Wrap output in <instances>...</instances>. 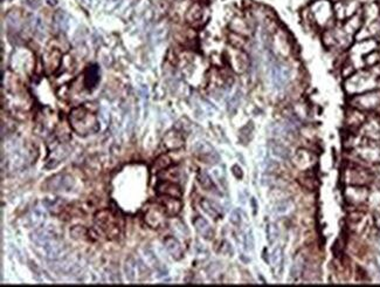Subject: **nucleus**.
Masks as SVG:
<instances>
[{"label":"nucleus","mask_w":380,"mask_h":287,"mask_svg":"<svg viewBox=\"0 0 380 287\" xmlns=\"http://www.w3.org/2000/svg\"><path fill=\"white\" fill-rule=\"evenodd\" d=\"M69 122L71 129L81 136L94 134L100 129L96 116L85 107L74 108L69 114Z\"/></svg>","instance_id":"1"},{"label":"nucleus","mask_w":380,"mask_h":287,"mask_svg":"<svg viewBox=\"0 0 380 287\" xmlns=\"http://www.w3.org/2000/svg\"><path fill=\"white\" fill-rule=\"evenodd\" d=\"M378 84V75L373 70H361L347 78L344 87L347 93L357 95L372 90Z\"/></svg>","instance_id":"2"},{"label":"nucleus","mask_w":380,"mask_h":287,"mask_svg":"<svg viewBox=\"0 0 380 287\" xmlns=\"http://www.w3.org/2000/svg\"><path fill=\"white\" fill-rule=\"evenodd\" d=\"M95 223L104 232L109 239H116L118 237L121 226L118 223V217L109 210H102L95 216Z\"/></svg>","instance_id":"3"},{"label":"nucleus","mask_w":380,"mask_h":287,"mask_svg":"<svg viewBox=\"0 0 380 287\" xmlns=\"http://www.w3.org/2000/svg\"><path fill=\"white\" fill-rule=\"evenodd\" d=\"M350 104L359 110H373L380 106V90H369L365 93L354 95Z\"/></svg>","instance_id":"4"},{"label":"nucleus","mask_w":380,"mask_h":287,"mask_svg":"<svg viewBox=\"0 0 380 287\" xmlns=\"http://www.w3.org/2000/svg\"><path fill=\"white\" fill-rule=\"evenodd\" d=\"M310 12L320 25H324L331 18L332 8L328 0H316L310 6Z\"/></svg>","instance_id":"5"},{"label":"nucleus","mask_w":380,"mask_h":287,"mask_svg":"<svg viewBox=\"0 0 380 287\" xmlns=\"http://www.w3.org/2000/svg\"><path fill=\"white\" fill-rule=\"evenodd\" d=\"M166 212L164 211L162 205H156L146 210L144 214L145 223L151 228H159L166 223Z\"/></svg>","instance_id":"6"},{"label":"nucleus","mask_w":380,"mask_h":287,"mask_svg":"<svg viewBox=\"0 0 380 287\" xmlns=\"http://www.w3.org/2000/svg\"><path fill=\"white\" fill-rule=\"evenodd\" d=\"M292 162L297 169L304 170L308 172L316 164V156L309 150L306 149H300L297 150V152L294 155Z\"/></svg>","instance_id":"7"},{"label":"nucleus","mask_w":380,"mask_h":287,"mask_svg":"<svg viewBox=\"0 0 380 287\" xmlns=\"http://www.w3.org/2000/svg\"><path fill=\"white\" fill-rule=\"evenodd\" d=\"M345 177H347L348 182L354 184V186H364V184L371 180H370L371 178V175H370L368 170L358 168V166L349 168L347 172H345Z\"/></svg>","instance_id":"8"},{"label":"nucleus","mask_w":380,"mask_h":287,"mask_svg":"<svg viewBox=\"0 0 380 287\" xmlns=\"http://www.w3.org/2000/svg\"><path fill=\"white\" fill-rule=\"evenodd\" d=\"M196 154L200 157L201 160H204V162L207 163H217L219 160V155L217 152L213 149V146L208 144L207 142L201 141L198 142L196 146H194Z\"/></svg>","instance_id":"9"},{"label":"nucleus","mask_w":380,"mask_h":287,"mask_svg":"<svg viewBox=\"0 0 380 287\" xmlns=\"http://www.w3.org/2000/svg\"><path fill=\"white\" fill-rule=\"evenodd\" d=\"M358 154L362 158L366 160H371V162H376L380 158V146L377 144L375 140L370 138L365 144H363L361 148L358 149Z\"/></svg>","instance_id":"10"},{"label":"nucleus","mask_w":380,"mask_h":287,"mask_svg":"<svg viewBox=\"0 0 380 287\" xmlns=\"http://www.w3.org/2000/svg\"><path fill=\"white\" fill-rule=\"evenodd\" d=\"M159 204L163 206L167 217H176L180 212L181 206H183L179 198L171 196H160Z\"/></svg>","instance_id":"11"},{"label":"nucleus","mask_w":380,"mask_h":287,"mask_svg":"<svg viewBox=\"0 0 380 287\" xmlns=\"http://www.w3.org/2000/svg\"><path fill=\"white\" fill-rule=\"evenodd\" d=\"M204 14H205L204 6L201 5L200 2H194V4L191 5V8L187 10L185 19H186V22L192 27L200 26L201 24H203Z\"/></svg>","instance_id":"12"},{"label":"nucleus","mask_w":380,"mask_h":287,"mask_svg":"<svg viewBox=\"0 0 380 287\" xmlns=\"http://www.w3.org/2000/svg\"><path fill=\"white\" fill-rule=\"evenodd\" d=\"M46 186L48 188V190L52 191L69 190L73 186V178L70 176L59 174V175H55L52 178H49Z\"/></svg>","instance_id":"13"},{"label":"nucleus","mask_w":380,"mask_h":287,"mask_svg":"<svg viewBox=\"0 0 380 287\" xmlns=\"http://www.w3.org/2000/svg\"><path fill=\"white\" fill-rule=\"evenodd\" d=\"M61 58H62V56H61V52L57 48H52L44 53L43 64L47 73L52 74L60 67Z\"/></svg>","instance_id":"14"},{"label":"nucleus","mask_w":380,"mask_h":287,"mask_svg":"<svg viewBox=\"0 0 380 287\" xmlns=\"http://www.w3.org/2000/svg\"><path fill=\"white\" fill-rule=\"evenodd\" d=\"M369 196V191L366 188L361 186H349L345 190V197H347L348 202H350L352 204H361L364 202Z\"/></svg>","instance_id":"15"},{"label":"nucleus","mask_w":380,"mask_h":287,"mask_svg":"<svg viewBox=\"0 0 380 287\" xmlns=\"http://www.w3.org/2000/svg\"><path fill=\"white\" fill-rule=\"evenodd\" d=\"M357 8V2L354 0H341L335 5V13L338 19H345L354 16Z\"/></svg>","instance_id":"16"},{"label":"nucleus","mask_w":380,"mask_h":287,"mask_svg":"<svg viewBox=\"0 0 380 287\" xmlns=\"http://www.w3.org/2000/svg\"><path fill=\"white\" fill-rule=\"evenodd\" d=\"M156 191L159 196H171L180 198L181 194H183V191H181L180 186H178V184L167 182V180H163V182H159L157 184Z\"/></svg>","instance_id":"17"},{"label":"nucleus","mask_w":380,"mask_h":287,"mask_svg":"<svg viewBox=\"0 0 380 287\" xmlns=\"http://www.w3.org/2000/svg\"><path fill=\"white\" fill-rule=\"evenodd\" d=\"M272 80L277 88H282L289 80V70L286 66H274L272 70Z\"/></svg>","instance_id":"18"},{"label":"nucleus","mask_w":380,"mask_h":287,"mask_svg":"<svg viewBox=\"0 0 380 287\" xmlns=\"http://www.w3.org/2000/svg\"><path fill=\"white\" fill-rule=\"evenodd\" d=\"M193 225L194 228H196V230L198 231V234H199L203 238L207 239V240H210V239L213 238V234H214L213 228H212L210 223H208L205 218L200 216L196 217L193 220Z\"/></svg>","instance_id":"19"},{"label":"nucleus","mask_w":380,"mask_h":287,"mask_svg":"<svg viewBox=\"0 0 380 287\" xmlns=\"http://www.w3.org/2000/svg\"><path fill=\"white\" fill-rule=\"evenodd\" d=\"M164 246H165L167 252H169L176 260H179V259L183 258V248H181L180 242H178L176 238L172 237V236H169V237L164 239Z\"/></svg>","instance_id":"20"},{"label":"nucleus","mask_w":380,"mask_h":287,"mask_svg":"<svg viewBox=\"0 0 380 287\" xmlns=\"http://www.w3.org/2000/svg\"><path fill=\"white\" fill-rule=\"evenodd\" d=\"M164 146L167 150H177L180 149L184 146V138L180 135V132L176 130H171L167 132L164 138Z\"/></svg>","instance_id":"21"},{"label":"nucleus","mask_w":380,"mask_h":287,"mask_svg":"<svg viewBox=\"0 0 380 287\" xmlns=\"http://www.w3.org/2000/svg\"><path fill=\"white\" fill-rule=\"evenodd\" d=\"M200 206L201 209L204 210V212L208 214V216L214 218V220H218V218H220L221 216V209H220V205L215 203V202H212L210 200H207V198H204V200H201L200 202Z\"/></svg>","instance_id":"22"},{"label":"nucleus","mask_w":380,"mask_h":287,"mask_svg":"<svg viewBox=\"0 0 380 287\" xmlns=\"http://www.w3.org/2000/svg\"><path fill=\"white\" fill-rule=\"evenodd\" d=\"M269 149L272 154L277 158L281 160H289L290 154H289V149L287 148L286 146H283L282 143L277 142V141H272L269 143Z\"/></svg>","instance_id":"23"},{"label":"nucleus","mask_w":380,"mask_h":287,"mask_svg":"<svg viewBox=\"0 0 380 287\" xmlns=\"http://www.w3.org/2000/svg\"><path fill=\"white\" fill-rule=\"evenodd\" d=\"M365 122V115L363 114L362 110L359 109H354V110L348 112V124L350 127H361Z\"/></svg>","instance_id":"24"},{"label":"nucleus","mask_w":380,"mask_h":287,"mask_svg":"<svg viewBox=\"0 0 380 287\" xmlns=\"http://www.w3.org/2000/svg\"><path fill=\"white\" fill-rule=\"evenodd\" d=\"M140 266H142V264H140V262H137V264H136L135 259L129 258L128 260H126L125 266H124L126 278H128L129 280H131V282H133V280L136 279L137 273L139 272Z\"/></svg>","instance_id":"25"},{"label":"nucleus","mask_w":380,"mask_h":287,"mask_svg":"<svg viewBox=\"0 0 380 287\" xmlns=\"http://www.w3.org/2000/svg\"><path fill=\"white\" fill-rule=\"evenodd\" d=\"M294 210V203L290 200H281L275 205V212L279 216H286Z\"/></svg>","instance_id":"26"},{"label":"nucleus","mask_w":380,"mask_h":287,"mask_svg":"<svg viewBox=\"0 0 380 287\" xmlns=\"http://www.w3.org/2000/svg\"><path fill=\"white\" fill-rule=\"evenodd\" d=\"M304 264H306V260H304V257L302 254H297L296 258L294 259L293 266H292V276L293 278H297L302 274L303 268H304Z\"/></svg>","instance_id":"27"},{"label":"nucleus","mask_w":380,"mask_h":287,"mask_svg":"<svg viewBox=\"0 0 380 287\" xmlns=\"http://www.w3.org/2000/svg\"><path fill=\"white\" fill-rule=\"evenodd\" d=\"M198 182H199L200 186H203L205 190L213 191L215 189L213 180H212L211 176L208 175L206 172H199V174H198Z\"/></svg>","instance_id":"28"},{"label":"nucleus","mask_w":380,"mask_h":287,"mask_svg":"<svg viewBox=\"0 0 380 287\" xmlns=\"http://www.w3.org/2000/svg\"><path fill=\"white\" fill-rule=\"evenodd\" d=\"M97 81H98L97 68L95 66L89 67L87 72V76H85V84H87V87L88 88L95 87V84H97Z\"/></svg>","instance_id":"29"},{"label":"nucleus","mask_w":380,"mask_h":287,"mask_svg":"<svg viewBox=\"0 0 380 287\" xmlns=\"http://www.w3.org/2000/svg\"><path fill=\"white\" fill-rule=\"evenodd\" d=\"M365 132H366V136H368L369 138L371 140L377 138V134L379 135V132H380L379 122H376V121L366 122Z\"/></svg>","instance_id":"30"},{"label":"nucleus","mask_w":380,"mask_h":287,"mask_svg":"<svg viewBox=\"0 0 380 287\" xmlns=\"http://www.w3.org/2000/svg\"><path fill=\"white\" fill-rule=\"evenodd\" d=\"M171 163H172V160H171V158L167 155H162L159 156L158 158L156 160L155 164H153V170L155 172H160V170H165L169 168V166H171Z\"/></svg>","instance_id":"31"},{"label":"nucleus","mask_w":380,"mask_h":287,"mask_svg":"<svg viewBox=\"0 0 380 287\" xmlns=\"http://www.w3.org/2000/svg\"><path fill=\"white\" fill-rule=\"evenodd\" d=\"M270 260H272V265L274 268H282L283 265V250L281 248H276L275 250L272 252V257H270Z\"/></svg>","instance_id":"32"},{"label":"nucleus","mask_w":380,"mask_h":287,"mask_svg":"<svg viewBox=\"0 0 380 287\" xmlns=\"http://www.w3.org/2000/svg\"><path fill=\"white\" fill-rule=\"evenodd\" d=\"M267 237H268L269 244L272 245L277 240V238H279V228H277L275 224H268V228H267Z\"/></svg>","instance_id":"33"},{"label":"nucleus","mask_w":380,"mask_h":287,"mask_svg":"<svg viewBox=\"0 0 380 287\" xmlns=\"http://www.w3.org/2000/svg\"><path fill=\"white\" fill-rule=\"evenodd\" d=\"M44 218H46V214H44V211L35 209L33 210L32 216H30V220H32V224L34 225V226H36V225H40L41 223H42Z\"/></svg>","instance_id":"34"},{"label":"nucleus","mask_w":380,"mask_h":287,"mask_svg":"<svg viewBox=\"0 0 380 287\" xmlns=\"http://www.w3.org/2000/svg\"><path fill=\"white\" fill-rule=\"evenodd\" d=\"M143 258H144V262L151 268H156L157 266V258L156 256L153 254V252L149 248H145L144 252H143Z\"/></svg>","instance_id":"35"},{"label":"nucleus","mask_w":380,"mask_h":287,"mask_svg":"<svg viewBox=\"0 0 380 287\" xmlns=\"http://www.w3.org/2000/svg\"><path fill=\"white\" fill-rule=\"evenodd\" d=\"M378 61H379V54L377 52L369 53L365 58V64H368V66H375V64H377Z\"/></svg>","instance_id":"36"},{"label":"nucleus","mask_w":380,"mask_h":287,"mask_svg":"<svg viewBox=\"0 0 380 287\" xmlns=\"http://www.w3.org/2000/svg\"><path fill=\"white\" fill-rule=\"evenodd\" d=\"M173 230L176 231V234H180L181 237H184V234H187V228H185V225L180 220H177L176 223H173Z\"/></svg>","instance_id":"37"},{"label":"nucleus","mask_w":380,"mask_h":287,"mask_svg":"<svg viewBox=\"0 0 380 287\" xmlns=\"http://www.w3.org/2000/svg\"><path fill=\"white\" fill-rule=\"evenodd\" d=\"M229 220H231L232 224H234L238 226V225L241 224V214L239 212L238 210H234L231 214V217H229Z\"/></svg>","instance_id":"38"},{"label":"nucleus","mask_w":380,"mask_h":287,"mask_svg":"<svg viewBox=\"0 0 380 287\" xmlns=\"http://www.w3.org/2000/svg\"><path fill=\"white\" fill-rule=\"evenodd\" d=\"M246 248H247V250H253L254 248V238H253L252 231H249L248 234L246 236Z\"/></svg>","instance_id":"39"},{"label":"nucleus","mask_w":380,"mask_h":287,"mask_svg":"<svg viewBox=\"0 0 380 287\" xmlns=\"http://www.w3.org/2000/svg\"><path fill=\"white\" fill-rule=\"evenodd\" d=\"M232 252H233L232 246L229 245V242H222V245H221V254H232Z\"/></svg>","instance_id":"40"},{"label":"nucleus","mask_w":380,"mask_h":287,"mask_svg":"<svg viewBox=\"0 0 380 287\" xmlns=\"http://www.w3.org/2000/svg\"><path fill=\"white\" fill-rule=\"evenodd\" d=\"M232 172H233V175H234L238 180H241L242 176H244V174H242V170H241V168L239 166H233Z\"/></svg>","instance_id":"41"}]
</instances>
